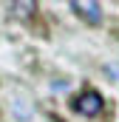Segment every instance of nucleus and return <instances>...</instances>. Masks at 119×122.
Returning a JSON list of instances; mask_svg holds the SVG:
<instances>
[{
	"label": "nucleus",
	"instance_id": "f257e3e1",
	"mask_svg": "<svg viewBox=\"0 0 119 122\" xmlns=\"http://www.w3.org/2000/svg\"><path fill=\"white\" fill-rule=\"evenodd\" d=\"M102 105H105V99H102L99 91H82L74 99V108H77L82 117H96V114L102 111Z\"/></svg>",
	"mask_w": 119,
	"mask_h": 122
},
{
	"label": "nucleus",
	"instance_id": "f03ea898",
	"mask_svg": "<svg viewBox=\"0 0 119 122\" xmlns=\"http://www.w3.org/2000/svg\"><path fill=\"white\" fill-rule=\"evenodd\" d=\"M71 9H74L79 17H85L88 23H99V20H102V6H99V3H94V0H85V3L74 0V3H71Z\"/></svg>",
	"mask_w": 119,
	"mask_h": 122
},
{
	"label": "nucleus",
	"instance_id": "7ed1b4c3",
	"mask_svg": "<svg viewBox=\"0 0 119 122\" xmlns=\"http://www.w3.org/2000/svg\"><path fill=\"white\" fill-rule=\"evenodd\" d=\"M34 9H37V3H31V0H29V3H11V11L20 14V17H29Z\"/></svg>",
	"mask_w": 119,
	"mask_h": 122
}]
</instances>
